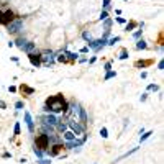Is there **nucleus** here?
I'll use <instances>...</instances> for the list:
<instances>
[{
  "label": "nucleus",
  "mask_w": 164,
  "mask_h": 164,
  "mask_svg": "<svg viewBox=\"0 0 164 164\" xmlns=\"http://www.w3.org/2000/svg\"><path fill=\"white\" fill-rule=\"evenodd\" d=\"M76 122H79L81 125H84V126H87L89 123V118H87V110L81 105V108H79V113H77V120Z\"/></svg>",
  "instance_id": "10"
},
{
  "label": "nucleus",
  "mask_w": 164,
  "mask_h": 164,
  "mask_svg": "<svg viewBox=\"0 0 164 164\" xmlns=\"http://www.w3.org/2000/svg\"><path fill=\"white\" fill-rule=\"evenodd\" d=\"M16 16H15V13H13V10H10V8H7V10H2L0 8V25H3V26H7L10 21H13Z\"/></svg>",
  "instance_id": "4"
},
{
  "label": "nucleus",
  "mask_w": 164,
  "mask_h": 164,
  "mask_svg": "<svg viewBox=\"0 0 164 164\" xmlns=\"http://www.w3.org/2000/svg\"><path fill=\"white\" fill-rule=\"evenodd\" d=\"M61 136H62V139H64V141H74V139L77 138L76 133H74V131H71L69 128H67L66 131H64V133L61 135Z\"/></svg>",
  "instance_id": "16"
},
{
  "label": "nucleus",
  "mask_w": 164,
  "mask_h": 164,
  "mask_svg": "<svg viewBox=\"0 0 164 164\" xmlns=\"http://www.w3.org/2000/svg\"><path fill=\"white\" fill-rule=\"evenodd\" d=\"M105 46H107V40H103V38H98V40H92V41H89V43H87V48H89V49H92L94 53L102 51Z\"/></svg>",
  "instance_id": "6"
},
{
  "label": "nucleus",
  "mask_w": 164,
  "mask_h": 164,
  "mask_svg": "<svg viewBox=\"0 0 164 164\" xmlns=\"http://www.w3.org/2000/svg\"><path fill=\"white\" fill-rule=\"evenodd\" d=\"M67 128L71 130V131H74V133H76V136H79V135H84V133H85L87 126L81 125V123L76 122V120H67Z\"/></svg>",
  "instance_id": "5"
},
{
  "label": "nucleus",
  "mask_w": 164,
  "mask_h": 164,
  "mask_svg": "<svg viewBox=\"0 0 164 164\" xmlns=\"http://www.w3.org/2000/svg\"><path fill=\"white\" fill-rule=\"evenodd\" d=\"M87 53H89V48H87V46H84V48L81 49V54H87Z\"/></svg>",
  "instance_id": "46"
},
{
  "label": "nucleus",
  "mask_w": 164,
  "mask_h": 164,
  "mask_svg": "<svg viewBox=\"0 0 164 164\" xmlns=\"http://www.w3.org/2000/svg\"><path fill=\"white\" fill-rule=\"evenodd\" d=\"M95 61H97V56H92L90 59H87V62H89V64H94Z\"/></svg>",
  "instance_id": "44"
},
{
  "label": "nucleus",
  "mask_w": 164,
  "mask_h": 164,
  "mask_svg": "<svg viewBox=\"0 0 164 164\" xmlns=\"http://www.w3.org/2000/svg\"><path fill=\"white\" fill-rule=\"evenodd\" d=\"M35 148L41 149V151H44V154H46L48 148H49V136L44 133H40V135H36V138H35Z\"/></svg>",
  "instance_id": "2"
},
{
  "label": "nucleus",
  "mask_w": 164,
  "mask_h": 164,
  "mask_svg": "<svg viewBox=\"0 0 164 164\" xmlns=\"http://www.w3.org/2000/svg\"><path fill=\"white\" fill-rule=\"evenodd\" d=\"M13 135L18 136L20 135V122H15V126H13Z\"/></svg>",
  "instance_id": "35"
},
{
  "label": "nucleus",
  "mask_w": 164,
  "mask_h": 164,
  "mask_svg": "<svg viewBox=\"0 0 164 164\" xmlns=\"http://www.w3.org/2000/svg\"><path fill=\"white\" fill-rule=\"evenodd\" d=\"M123 2H128V0H123Z\"/></svg>",
  "instance_id": "50"
},
{
  "label": "nucleus",
  "mask_w": 164,
  "mask_h": 164,
  "mask_svg": "<svg viewBox=\"0 0 164 164\" xmlns=\"http://www.w3.org/2000/svg\"><path fill=\"white\" fill-rule=\"evenodd\" d=\"M130 57V53L126 51V49H123L122 53H120V56H118V59H120V61H125V59H128Z\"/></svg>",
  "instance_id": "29"
},
{
  "label": "nucleus",
  "mask_w": 164,
  "mask_h": 164,
  "mask_svg": "<svg viewBox=\"0 0 164 164\" xmlns=\"http://www.w3.org/2000/svg\"><path fill=\"white\" fill-rule=\"evenodd\" d=\"M103 71H105V72L112 71V62H110V61H108V62H105V64H103Z\"/></svg>",
  "instance_id": "39"
},
{
  "label": "nucleus",
  "mask_w": 164,
  "mask_h": 164,
  "mask_svg": "<svg viewBox=\"0 0 164 164\" xmlns=\"http://www.w3.org/2000/svg\"><path fill=\"white\" fill-rule=\"evenodd\" d=\"M21 51L25 53V54H31V53L36 51V43H33V41H26L25 44L21 46Z\"/></svg>",
  "instance_id": "12"
},
{
  "label": "nucleus",
  "mask_w": 164,
  "mask_h": 164,
  "mask_svg": "<svg viewBox=\"0 0 164 164\" xmlns=\"http://www.w3.org/2000/svg\"><path fill=\"white\" fill-rule=\"evenodd\" d=\"M146 98H148V92H144L141 97H139V102H146Z\"/></svg>",
  "instance_id": "42"
},
{
  "label": "nucleus",
  "mask_w": 164,
  "mask_h": 164,
  "mask_svg": "<svg viewBox=\"0 0 164 164\" xmlns=\"http://www.w3.org/2000/svg\"><path fill=\"white\" fill-rule=\"evenodd\" d=\"M82 38L87 41V43H89V41H92V35H90V33H89L87 30H84V31H82Z\"/></svg>",
  "instance_id": "30"
},
{
  "label": "nucleus",
  "mask_w": 164,
  "mask_h": 164,
  "mask_svg": "<svg viewBox=\"0 0 164 164\" xmlns=\"http://www.w3.org/2000/svg\"><path fill=\"white\" fill-rule=\"evenodd\" d=\"M20 90H21V94H25V95H33V94H35V89L28 87V85H25V84L20 85Z\"/></svg>",
  "instance_id": "18"
},
{
  "label": "nucleus",
  "mask_w": 164,
  "mask_h": 164,
  "mask_svg": "<svg viewBox=\"0 0 164 164\" xmlns=\"http://www.w3.org/2000/svg\"><path fill=\"white\" fill-rule=\"evenodd\" d=\"M0 85H2V84H0Z\"/></svg>",
  "instance_id": "51"
},
{
  "label": "nucleus",
  "mask_w": 164,
  "mask_h": 164,
  "mask_svg": "<svg viewBox=\"0 0 164 164\" xmlns=\"http://www.w3.org/2000/svg\"><path fill=\"white\" fill-rule=\"evenodd\" d=\"M141 36H143V28H139V30L133 31V38H135V40H139Z\"/></svg>",
  "instance_id": "31"
},
{
  "label": "nucleus",
  "mask_w": 164,
  "mask_h": 164,
  "mask_svg": "<svg viewBox=\"0 0 164 164\" xmlns=\"http://www.w3.org/2000/svg\"><path fill=\"white\" fill-rule=\"evenodd\" d=\"M100 136H102L103 139H105V138H108V130L105 128V126H103V128H100Z\"/></svg>",
  "instance_id": "38"
},
{
  "label": "nucleus",
  "mask_w": 164,
  "mask_h": 164,
  "mask_svg": "<svg viewBox=\"0 0 164 164\" xmlns=\"http://www.w3.org/2000/svg\"><path fill=\"white\" fill-rule=\"evenodd\" d=\"M64 148V144L62 143H56V144H49V148H48L46 154L49 156V158H54V156H59V153H61V149Z\"/></svg>",
  "instance_id": "9"
},
{
  "label": "nucleus",
  "mask_w": 164,
  "mask_h": 164,
  "mask_svg": "<svg viewBox=\"0 0 164 164\" xmlns=\"http://www.w3.org/2000/svg\"><path fill=\"white\" fill-rule=\"evenodd\" d=\"M117 21L120 23V25H125V23H126V18H123V16H117Z\"/></svg>",
  "instance_id": "40"
},
{
  "label": "nucleus",
  "mask_w": 164,
  "mask_h": 164,
  "mask_svg": "<svg viewBox=\"0 0 164 164\" xmlns=\"http://www.w3.org/2000/svg\"><path fill=\"white\" fill-rule=\"evenodd\" d=\"M40 133L53 135V133H56V126H51V125H46V123H41V126H40Z\"/></svg>",
  "instance_id": "13"
},
{
  "label": "nucleus",
  "mask_w": 164,
  "mask_h": 164,
  "mask_svg": "<svg viewBox=\"0 0 164 164\" xmlns=\"http://www.w3.org/2000/svg\"><path fill=\"white\" fill-rule=\"evenodd\" d=\"M36 164H51V158L46 159V158H40L38 161H36Z\"/></svg>",
  "instance_id": "36"
},
{
  "label": "nucleus",
  "mask_w": 164,
  "mask_h": 164,
  "mask_svg": "<svg viewBox=\"0 0 164 164\" xmlns=\"http://www.w3.org/2000/svg\"><path fill=\"white\" fill-rule=\"evenodd\" d=\"M112 23H113V20L108 16L107 20H103L102 21V25H103V30H110V26H112Z\"/></svg>",
  "instance_id": "27"
},
{
  "label": "nucleus",
  "mask_w": 164,
  "mask_h": 164,
  "mask_svg": "<svg viewBox=\"0 0 164 164\" xmlns=\"http://www.w3.org/2000/svg\"><path fill=\"white\" fill-rule=\"evenodd\" d=\"M23 120H25V123H26V128H28V131L33 135V133H35V120H33V117H31V113L28 112V110H25V112H23Z\"/></svg>",
  "instance_id": "8"
},
{
  "label": "nucleus",
  "mask_w": 164,
  "mask_h": 164,
  "mask_svg": "<svg viewBox=\"0 0 164 164\" xmlns=\"http://www.w3.org/2000/svg\"><path fill=\"white\" fill-rule=\"evenodd\" d=\"M33 153H35L36 158H43V156H44V151H41V149H38V148H33Z\"/></svg>",
  "instance_id": "34"
},
{
  "label": "nucleus",
  "mask_w": 164,
  "mask_h": 164,
  "mask_svg": "<svg viewBox=\"0 0 164 164\" xmlns=\"http://www.w3.org/2000/svg\"><path fill=\"white\" fill-rule=\"evenodd\" d=\"M5 108H7V103L3 100H0V110H5Z\"/></svg>",
  "instance_id": "45"
},
{
  "label": "nucleus",
  "mask_w": 164,
  "mask_h": 164,
  "mask_svg": "<svg viewBox=\"0 0 164 164\" xmlns=\"http://www.w3.org/2000/svg\"><path fill=\"white\" fill-rule=\"evenodd\" d=\"M56 61H57V62H62V64H66V62H69V61H67V57H66V54H64V51H59V53H56Z\"/></svg>",
  "instance_id": "21"
},
{
  "label": "nucleus",
  "mask_w": 164,
  "mask_h": 164,
  "mask_svg": "<svg viewBox=\"0 0 164 164\" xmlns=\"http://www.w3.org/2000/svg\"><path fill=\"white\" fill-rule=\"evenodd\" d=\"M62 51H64V54H66V57H67L69 62H76L77 59H79V53H71V51H67L66 48H64Z\"/></svg>",
  "instance_id": "15"
},
{
  "label": "nucleus",
  "mask_w": 164,
  "mask_h": 164,
  "mask_svg": "<svg viewBox=\"0 0 164 164\" xmlns=\"http://www.w3.org/2000/svg\"><path fill=\"white\" fill-rule=\"evenodd\" d=\"M120 41H122V38H120V36H110V38L107 40V46H115V44H117V43H120Z\"/></svg>",
  "instance_id": "20"
},
{
  "label": "nucleus",
  "mask_w": 164,
  "mask_h": 164,
  "mask_svg": "<svg viewBox=\"0 0 164 164\" xmlns=\"http://www.w3.org/2000/svg\"><path fill=\"white\" fill-rule=\"evenodd\" d=\"M16 90H18V89H16L15 85H10V87H8V92H12V94H15Z\"/></svg>",
  "instance_id": "43"
},
{
  "label": "nucleus",
  "mask_w": 164,
  "mask_h": 164,
  "mask_svg": "<svg viewBox=\"0 0 164 164\" xmlns=\"http://www.w3.org/2000/svg\"><path fill=\"white\" fill-rule=\"evenodd\" d=\"M26 41H28V40H25V38H21V36H20V38H16V41H13V43H15L16 48H20V49H21V46L25 44Z\"/></svg>",
  "instance_id": "28"
},
{
  "label": "nucleus",
  "mask_w": 164,
  "mask_h": 164,
  "mask_svg": "<svg viewBox=\"0 0 164 164\" xmlns=\"http://www.w3.org/2000/svg\"><path fill=\"white\" fill-rule=\"evenodd\" d=\"M154 135V131H144V133H141V136H139V143H144L148 138H151Z\"/></svg>",
  "instance_id": "23"
},
{
  "label": "nucleus",
  "mask_w": 164,
  "mask_h": 164,
  "mask_svg": "<svg viewBox=\"0 0 164 164\" xmlns=\"http://www.w3.org/2000/svg\"><path fill=\"white\" fill-rule=\"evenodd\" d=\"M5 28H7V33H8V35H18V33L23 30V20H21V18H15V20L10 21Z\"/></svg>",
  "instance_id": "3"
},
{
  "label": "nucleus",
  "mask_w": 164,
  "mask_h": 164,
  "mask_svg": "<svg viewBox=\"0 0 164 164\" xmlns=\"http://www.w3.org/2000/svg\"><path fill=\"white\" fill-rule=\"evenodd\" d=\"M77 61H79V62H82V64H84V62H87V57H79Z\"/></svg>",
  "instance_id": "48"
},
{
  "label": "nucleus",
  "mask_w": 164,
  "mask_h": 164,
  "mask_svg": "<svg viewBox=\"0 0 164 164\" xmlns=\"http://www.w3.org/2000/svg\"><path fill=\"white\" fill-rule=\"evenodd\" d=\"M66 130H67V122H62V120H59V122H57V125H56V131H57L59 135H62Z\"/></svg>",
  "instance_id": "17"
},
{
  "label": "nucleus",
  "mask_w": 164,
  "mask_h": 164,
  "mask_svg": "<svg viewBox=\"0 0 164 164\" xmlns=\"http://www.w3.org/2000/svg\"><path fill=\"white\" fill-rule=\"evenodd\" d=\"M146 77H148V72L143 71V72H141V79H146Z\"/></svg>",
  "instance_id": "49"
},
{
  "label": "nucleus",
  "mask_w": 164,
  "mask_h": 164,
  "mask_svg": "<svg viewBox=\"0 0 164 164\" xmlns=\"http://www.w3.org/2000/svg\"><path fill=\"white\" fill-rule=\"evenodd\" d=\"M67 105H69V103L66 102L64 95H62V94H56V95H51V97L46 98V102H44V105H43V112L57 115V113L64 112V110L67 108Z\"/></svg>",
  "instance_id": "1"
},
{
  "label": "nucleus",
  "mask_w": 164,
  "mask_h": 164,
  "mask_svg": "<svg viewBox=\"0 0 164 164\" xmlns=\"http://www.w3.org/2000/svg\"><path fill=\"white\" fill-rule=\"evenodd\" d=\"M158 71H164V61H163V59L158 62Z\"/></svg>",
  "instance_id": "41"
},
{
  "label": "nucleus",
  "mask_w": 164,
  "mask_h": 164,
  "mask_svg": "<svg viewBox=\"0 0 164 164\" xmlns=\"http://www.w3.org/2000/svg\"><path fill=\"white\" fill-rule=\"evenodd\" d=\"M125 31H133V30H136V26H138V23L136 21H133V20H130V21H126L125 23Z\"/></svg>",
  "instance_id": "22"
},
{
  "label": "nucleus",
  "mask_w": 164,
  "mask_h": 164,
  "mask_svg": "<svg viewBox=\"0 0 164 164\" xmlns=\"http://www.w3.org/2000/svg\"><path fill=\"white\" fill-rule=\"evenodd\" d=\"M136 49H138V51H141V49H148V43H146L143 38L136 40Z\"/></svg>",
  "instance_id": "19"
},
{
  "label": "nucleus",
  "mask_w": 164,
  "mask_h": 164,
  "mask_svg": "<svg viewBox=\"0 0 164 164\" xmlns=\"http://www.w3.org/2000/svg\"><path fill=\"white\" fill-rule=\"evenodd\" d=\"M41 53H31V54H28V59H30L31 66L33 67H41Z\"/></svg>",
  "instance_id": "11"
},
{
  "label": "nucleus",
  "mask_w": 164,
  "mask_h": 164,
  "mask_svg": "<svg viewBox=\"0 0 164 164\" xmlns=\"http://www.w3.org/2000/svg\"><path fill=\"white\" fill-rule=\"evenodd\" d=\"M15 108H16V112H21L25 108V103L21 102V100H18V102H15Z\"/></svg>",
  "instance_id": "33"
},
{
  "label": "nucleus",
  "mask_w": 164,
  "mask_h": 164,
  "mask_svg": "<svg viewBox=\"0 0 164 164\" xmlns=\"http://www.w3.org/2000/svg\"><path fill=\"white\" fill-rule=\"evenodd\" d=\"M108 16H110V15H108V12L102 10V12H100V16H98V21H103V20H107Z\"/></svg>",
  "instance_id": "32"
},
{
  "label": "nucleus",
  "mask_w": 164,
  "mask_h": 164,
  "mask_svg": "<svg viewBox=\"0 0 164 164\" xmlns=\"http://www.w3.org/2000/svg\"><path fill=\"white\" fill-rule=\"evenodd\" d=\"M112 8V0H102V10L108 12Z\"/></svg>",
  "instance_id": "25"
},
{
  "label": "nucleus",
  "mask_w": 164,
  "mask_h": 164,
  "mask_svg": "<svg viewBox=\"0 0 164 164\" xmlns=\"http://www.w3.org/2000/svg\"><path fill=\"white\" fill-rule=\"evenodd\" d=\"M115 77H117V72H115V71H108V72H105L103 81L107 82V81H110V79H115Z\"/></svg>",
  "instance_id": "24"
},
{
  "label": "nucleus",
  "mask_w": 164,
  "mask_h": 164,
  "mask_svg": "<svg viewBox=\"0 0 164 164\" xmlns=\"http://www.w3.org/2000/svg\"><path fill=\"white\" fill-rule=\"evenodd\" d=\"M148 90H151V92H158V90H159V85H158V84H149V85H148Z\"/></svg>",
  "instance_id": "37"
},
{
  "label": "nucleus",
  "mask_w": 164,
  "mask_h": 164,
  "mask_svg": "<svg viewBox=\"0 0 164 164\" xmlns=\"http://www.w3.org/2000/svg\"><path fill=\"white\" fill-rule=\"evenodd\" d=\"M151 62H153V61H136V62H135V66H136V67H141V69H144V67L149 66Z\"/></svg>",
  "instance_id": "26"
},
{
  "label": "nucleus",
  "mask_w": 164,
  "mask_h": 164,
  "mask_svg": "<svg viewBox=\"0 0 164 164\" xmlns=\"http://www.w3.org/2000/svg\"><path fill=\"white\" fill-rule=\"evenodd\" d=\"M2 158H3V159H8V158H12V153H3V154H2Z\"/></svg>",
  "instance_id": "47"
},
{
  "label": "nucleus",
  "mask_w": 164,
  "mask_h": 164,
  "mask_svg": "<svg viewBox=\"0 0 164 164\" xmlns=\"http://www.w3.org/2000/svg\"><path fill=\"white\" fill-rule=\"evenodd\" d=\"M138 149H139V146H135V148H131V149H130V151H126V153H123L122 156H118V158L115 159V161H112V163H113V164L120 163L122 159H125V158H128V156H131V154H135V153H136V151H138Z\"/></svg>",
  "instance_id": "14"
},
{
  "label": "nucleus",
  "mask_w": 164,
  "mask_h": 164,
  "mask_svg": "<svg viewBox=\"0 0 164 164\" xmlns=\"http://www.w3.org/2000/svg\"><path fill=\"white\" fill-rule=\"evenodd\" d=\"M40 122L41 123H46V125H51V126H56L59 118L54 115V113H44L43 117H40Z\"/></svg>",
  "instance_id": "7"
}]
</instances>
